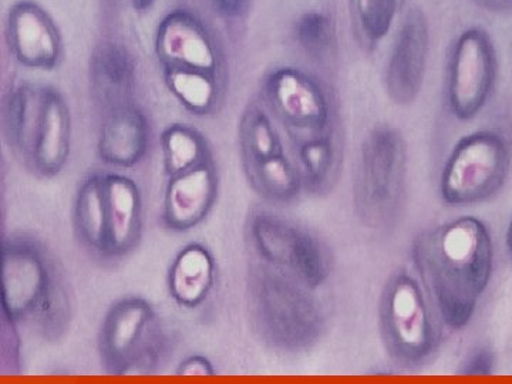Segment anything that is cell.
Masks as SVG:
<instances>
[{
  "instance_id": "cell-22",
  "label": "cell",
  "mask_w": 512,
  "mask_h": 384,
  "mask_svg": "<svg viewBox=\"0 0 512 384\" xmlns=\"http://www.w3.org/2000/svg\"><path fill=\"white\" fill-rule=\"evenodd\" d=\"M42 106V87L16 84L3 99L2 123L6 143L15 156L28 163Z\"/></svg>"
},
{
  "instance_id": "cell-19",
  "label": "cell",
  "mask_w": 512,
  "mask_h": 384,
  "mask_svg": "<svg viewBox=\"0 0 512 384\" xmlns=\"http://www.w3.org/2000/svg\"><path fill=\"white\" fill-rule=\"evenodd\" d=\"M217 259L210 248L192 242L180 249L167 275L168 295L180 308L194 311L210 298L217 284Z\"/></svg>"
},
{
  "instance_id": "cell-4",
  "label": "cell",
  "mask_w": 512,
  "mask_h": 384,
  "mask_svg": "<svg viewBox=\"0 0 512 384\" xmlns=\"http://www.w3.org/2000/svg\"><path fill=\"white\" fill-rule=\"evenodd\" d=\"M409 154L397 128L382 124L363 140L353 180V210L363 227L389 234L399 225L407 198Z\"/></svg>"
},
{
  "instance_id": "cell-1",
  "label": "cell",
  "mask_w": 512,
  "mask_h": 384,
  "mask_svg": "<svg viewBox=\"0 0 512 384\" xmlns=\"http://www.w3.org/2000/svg\"><path fill=\"white\" fill-rule=\"evenodd\" d=\"M412 259L441 323L451 330L466 328L493 276L487 225L464 215L424 229L414 238Z\"/></svg>"
},
{
  "instance_id": "cell-14",
  "label": "cell",
  "mask_w": 512,
  "mask_h": 384,
  "mask_svg": "<svg viewBox=\"0 0 512 384\" xmlns=\"http://www.w3.org/2000/svg\"><path fill=\"white\" fill-rule=\"evenodd\" d=\"M220 192V175L214 161L168 177L161 224L175 234L197 228L210 215Z\"/></svg>"
},
{
  "instance_id": "cell-8",
  "label": "cell",
  "mask_w": 512,
  "mask_h": 384,
  "mask_svg": "<svg viewBox=\"0 0 512 384\" xmlns=\"http://www.w3.org/2000/svg\"><path fill=\"white\" fill-rule=\"evenodd\" d=\"M511 160L510 144L500 133L481 130L461 138L441 170V201L471 207L491 200L507 183Z\"/></svg>"
},
{
  "instance_id": "cell-26",
  "label": "cell",
  "mask_w": 512,
  "mask_h": 384,
  "mask_svg": "<svg viewBox=\"0 0 512 384\" xmlns=\"http://www.w3.org/2000/svg\"><path fill=\"white\" fill-rule=\"evenodd\" d=\"M160 144L167 177L184 173L212 158L205 137L188 124H170L161 134Z\"/></svg>"
},
{
  "instance_id": "cell-2",
  "label": "cell",
  "mask_w": 512,
  "mask_h": 384,
  "mask_svg": "<svg viewBox=\"0 0 512 384\" xmlns=\"http://www.w3.org/2000/svg\"><path fill=\"white\" fill-rule=\"evenodd\" d=\"M2 318L30 326L46 342L66 335L73 318V295L66 272L43 239L10 232L0 248Z\"/></svg>"
},
{
  "instance_id": "cell-21",
  "label": "cell",
  "mask_w": 512,
  "mask_h": 384,
  "mask_svg": "<svg viewBox=\"0 0 512 384\" xmlns=\"http://www.w3.org/2000/svg\"><path fill=\"white\" fill-rule=\"evenodd\" d=\"M296 165L301 173L303 190L313 197H325L339 183L342 151L329 131L301 138L296 148Z\"/></svg>"
},
{
  "instance_id": "cell-11",
  "label": "cell",
  "mask_w": 512,
  "mask_h": 384,
  "mask_svg": "<svg viewBox=\"0 0 512 384\" xmlns=\"http://www.w3.org/2000/svg\"><path fill=\"white\" fill-rule=\"evenodd\" d=\"M156 53L164 67H184L221 77L224 57L215 37L190 10L165 15L156 33Z\"/></svg>"
},
{
  "instance_id": "cell-31",
  "label": "cell",
  "mask_w": 512,
  "mask_h": 384,
  "mask_svg": "<svg viewBox=\"0 0 512 384\" xmlns=\"http://www.w3.org/2000/svg\"><path fill=\"white\" fill-rule=\"evenodd\" d=\"M212 2H214L215 8L224 13V15L234 16L244 9L247 0H212Z\"/></svg>"
},
{
  "instance_id": "cell-3",
  "label": "cell",
  "mask_w": 512,
  "mask_h": 384,
  "mask_svg": "<svg viewBox=\"0 0 512 384\" xmlns=\"http://www.w3.org/2000/svg\"><path fill=\"white\" fill-rule=\"evenodd\" d=\"M245 288L249 319L268 348L289 355L309 352L328 332V313L315 289L288 272L255 259Z\"/></svg>"
},
{
  "instance_id": "cell-7",
  "label": "cell",
  "mask_w": 512,
  "mask_h": 384,
  "mask_svg": "<svg viewBox=\"0 0 512 384\" xmlns=\"http://www.w3.org/2000/svg\"><path fill=\"white\" fill-rule=\"evenodd\" d=\"M245 237L255 259L288 272L315 291L333 274L328 244L311 229L275 212L264 208L249 212Z\"/></svg>"
},
{
  "instance_id": "cell-23",
  "label": "cell",
  "mask_w": 512,
  "mask_h": 384,
  "mask_svg": "<svg viewBox=\"0 0 512 384\" xmlns=\"http://www.w3.org/2000/svg\"><path fill=\"white\" fill-rule=\"evenodd\" d=\"M242 168L249 187L268 204L291 205L305 191L298 165L286 154Z\"/></svg>"
},
{
  "instance_id": "cell-27",
  "label": "cell",
  "mask_w": 512,
  "mask_h": 384,
  "mask_svg": "<svg viewBox=\"0 0 512 384\" xmlns=\"http://www.w3.org/2000/svg\"><path fill=\"white\" fill-rule=\"evenodd\" d=\"M360 36L375 46L389 35L406 0H350Z\"/></svg>"
},
{
  "instance_id": "cell-17",
  "label": "cell",
  "mask_w": 512,
  "mask_h": 384,
  "mask_svg": "<svg viewBox=\"0 0 512 384\" xmlns=\"http://www.w3.org/2000/svg\"><path fill=\"white\" fill-rule=\"evenodd\" d=\"M107 200L106 261H120L133 254L143 237V194L133 178L104 174Z\"/></svg>"
},
{
  "instance_id": "cell-15",
  "label": "cell",
  "mask_w": 512,
  "mask_h": 384,
  "mask_svg": "<svg viewBox=\"0 0 512 384\" xmlns=\"http://www.w3.org/2000/svg\"><path fill=\"white\" fill-rule=\"evenodd\" d=\"M72 151V114L63 94L55 87H42V106L32 150L29 171L36 177L55 178L66 167Z\"/></svg>"
},
{
  "instance_id": "cell-20",
  "label": "cell",
  "mask_w": 512,
  "mask_h": 384,
  "mask_svg": "<svg viewBox=\"0 0 512 384\" xmlns=\"http://www.w3.org/2000/svg\"><path fill=\"white\" fill-rule=\"evenodd\" d=\"M74 237L84 251L106 261L107 200L104 174L90 171L77 187L73 202Z\"/></svg>"
},
{
  "instance_id": "cell-32",
  "label": "cell",
  "mask_w": 512,
  "mask_h": 384,
  "mask_svg": "<svg viewBox=\"0 0 512 384\" xmlns=\"http://www.w3.org/2000/svg\"><path fill=\"white\" fill-rule=\"evenodd\" d=\"M505 248H507V254L512 261V215L508 222L507 232H505Z\"/></svg>"
},
{
  "instance_id": "cell-30",
  "label": "cell",
  "mask_w": 512,
  "mask_h": 384,
  "mask_svg": "<svg viewBox=\"0 0 512 384\" xmlns=\"http://www.w3.org/2000/svg\"><path fill=\"white\" fill-rule=\"evenodd\" d=\"M217 369L214 363L204 355H191L181 360L175 369V375L181 377H211L215 376Z\"/></svg>"
},
{
  "instance_id": "cell-12",
  "label": "cell",
  "mask_w": 512,
  "mask_h": 384,
  "mask_svg": "<svg viewBox=\"0 0 512 384\" xmlns=\"http://www.w3.org/2000/svg\"><path fill=\"white\" fill-rule=\"evenodd\" d=\"M6 37L10 55L26 69L52 72L62 63L60 30L52 16L33 0H19L10 8Z\"/></svg>"
},
{
  "instance_id": "cell-6",
  "label": "cell",
  "mask_w": 512,
  "mask_h": 384,
  "mask_svg": "<svg viewBox=\"0 0 512 384\" xmlns=\"http://www.w3.org/2000/svg\"><path fill=\"white\" fill-rule=\"evenodd\" d=\"M426 289L406 269L387 278L379 299V329L384 349L406 369L427 365L436 355L443 332Z\"/></svg>"
},
{
  "instance_id": "cell-25",
  "label": "cell",
  "mask_w": 512,
  "mask_h": 384,
  "mask_svg": "<svg viewBox=\"0 0 512 384\" xmlns=\"http://www.w3.org/2000/svg\"><path fill=\"white\" fill-rule=\"evenodd\" d=\"M242 167L285 154L278 128L264 106L249 103L239 124Z\"/></svg>"
},
{
  "instance_id": "cell-24",
  "label": "cell",
  "mask_w": 512,
  "mask_h": 384,
  "mask_svg": "<svg viewBox=\"0 0 512 384\" xmlns=\"http://www.w3.org/2000/svg\"><path fill=\"white\" fill-rule=\"evenodd\" d=\"M164 82L175 100L198 117L208 116L221 100V77L184 67H164Z\"/></svg>"
},
{
  "instance_id": "cell-10",
  "label": "cell",
  "mask_w": 512,
  "mask_h": 384,
  "mask_svg": "<svg viewBox=\"0 0 512 384\" xmlns=\"http://www.w3.org/2000/svg\"><path fill=\"white\" fill-rule=\"evenodd\" d=\"M497 80V56L487 33L468 29L458 36L447 74V103L461 121L474 119L484 109Z\"/></svg>"
},
{
  "instance_id": "cell-5",
  "label": "cell",
  "mask_w": 512,
  "mask_h": 384,
  "mask_svg": "<svg viewBox=\"0 0 512 384\" xmlns=\"http://www.w3.org/2000/svg\"><path fill=\"white\" fill-rule=\"evenodd\" d=\"M97 348L106 375L151 376L170 357L174 339L153 303L143 296L128 295L107 309Z\"/></svg>"
},
{
  "instance_id": "cell-29",
  "label": "cell",
  "mask_w": 512,
  "mask_h": 384,
  "mask_svg": "<svg viewBox=\"0 0 512 384\" xmlns=\"http://www.w3.org/2000/svg\"><path fill=\"white\" fill-rule=\"evenodd\" d=\"M495 365H497V357L494 350L488 346H477L464 357L457 369V375L490 376L494 373Z\"/></svg>"
},
{
  "instance_id": "cell-33",
  "label": "cell",
  "mask_w": 512,
  "mask_h": 384,
  "mask_svg": "<svg viewBox=\"0 0 512 384\" xmlns=\"http://www.w3.org/2000/svg\"><path fill=\"white\" fill-rule=\"evenodd\" d=\"M154 0H133L134 8L138 10H146L153 5Z\"/></svg>"
},
{
  "instance_id": "cell-9",
  "label": "cell",
  "mask_w": 512,
  "mask_h": 384,
  "mask_svg": "<svg viewBox=\"0 0 512 384\" xmlns=\"http://www.w3.org/2000/svg\"><path fill=\"white\" fill-rule=\"evenodd\" d=\"M262 96L269 110L296 137L329 131L333 101L326 87L311 73L299 67H276L265 76Z\"/></svg>"
},
{
  "instance_id": "cell-18",
  "label": "cell",
  "mask_w": 512,
  "mask_h": 384,
  "mask_svg": "<svg viewBox=\"0 0 512 384\" xmlns=\"http://www.w3.org/2000/svg\"><path fill=\"white\" fill-rule=\"evenodd\" d=\"M89 79L90 93L101 113L136 101V62L121 43L103 42L94 49Z\"/></svg>"
},
{
  "instance_id": "cell-13",
  "label": "cell",
  "mask_w": 512,
  "mask_h": 384,
  "mask_svg": "<svg viewBox=\"0 0 512 384\" xmlns=\"http://www.w3.org/2000/svg\"><path fill=\"white\" fill-rule=\"evenodd\" d=\"M430 52V33L421 10L407 15L386 64V93L397 106H409L420 96Z\"/></svg>"
},
{
  "instance_id": "cell-28",
  "label": "cell",
  "mask_w": 512,
  "mask_h": 384,
  "mask_svg": "<svg viewBox=\"0 0 512 384\" xmlns=\"http://www.w3.org/2000/svg\"><path fill=\"white\" fill-rule=\"evenodd\" d=\"M295 37L299 46L312 57H325L335 42L332 19L323 12L303 13L295 25Z\"/></svg>"
},
{
  "instance_id": "cell-16",
  "label": "cell",
  "mask_w": 512,
  "mask_h": 384,
  "mask_svg": "<svg viewBox=\"0 0 512 384\" xmlns=\"http://www.w3.org/2000/svg\"><path fill=\"white\" fill-rule=\"evenodd\" d=\"M101 114L97 140L101 163L123 170L136 167L150 150L151 128L146 113L131 101Z\"/></svg>"
}]
</instances>
